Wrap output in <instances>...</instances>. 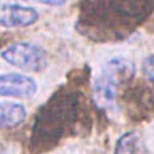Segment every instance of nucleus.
I'll list each match as a JSON object with an SVG mask.
<instances>
[{
	"instance_id": "obj_1",
	"label": "nucleus",
	"mask_w": 154,
	"mask_h": 154,
	"mask_svg": "<svg viewBox=\"0 0 154 154\" xmlns=\"http://www.w3.org/2000/svg\"><path fill=\"white\" fill-rule=\"evenodd\" d=\"M154 10V0H85L79 26L103 35H117L120 27L130 29L143 23Z\"/></svg>"
},
{
	"instance_id": "obj_2",
	"label": "nucleus",
	"mask_w": 154,
	"mask_h": 154,
	"mask_svg": "<svg viewBox=\"0 0 154 154\" xmlns=\"http://www.w3.org/2000/svg\"><path fill=\"white\" fill-rule=\"evenodd\" d=\"M79 117V103L67 91L58 93L42 106L37 112L32 130V146L37 151L50 149L72 128Z\"/></svg>"
},
{
	"instance_id": "obj_3",
	"label": "nucleus",
	"mask_w": 154,
	"mask_h": 154,
	"mask_svg": "<svg viewBox=\"0 0 154 154\" xmlns=\"http://www.w3.org/2000/svg\"><path fill=\"white\" fill-rule=\"evenodd\" d=\"M135 74L133 63L127 58L117 56L104 63L100 75L93 84V100L103 109L112 108L117 100L120 85L128 82Z\"/></svg>"
},
{
	"instance_id": "obj_4",
	"label": "nucleus",
	"mask_w": 154,
	"mask_h": 154,
	"mask_svg": "<svg viewBox=\"0 0 154 154\" xmlns=\"http://www.w3.org/2000/svg\"><path fill=\"white\" fill-rule=\"evenodd\" d=\"M0 56L24 72H42L48 64L47 51L32 42H14L3 48Z\"/></svg>"
},
{
	"instance_id": "obj_5",
	"label": "nucleus",
	"mask_w": 154,
	"mask_h": 154,
	"mask_svg": "<svg viewBox=\"0 0 154 154\" xmlns=\"http://www.w3.org/2000/svg\"><path fill=\"white\" fill-rule=\"evenodd\" d=\"M37 93V82L26 74L7 72L0 74V96L31 98Z\"/></svg>"
},
{
	"instance_id": "obj_6",
	"label": "nucleus",
	"mask_w": 154,
	"mask_h": 154,
	"mask_svg": "<svg viewBox=\"0 0 154 154\" xmlns=\"http://www.w3.org/2000/svg\"><path fill=\"white\" fill-rule=\"evenodd\" d=\"M38 19V11L31 7L18 3H0V26L3 27H27Z\"/></svg>"
},
{
	"instance_id": "obj_7",
	"label": "nucleus",
	"mask_w": 154,
	"mask_h": 154,
	"mask_svg": "<svg viewBox=\"0 0 154 154\" xmlns=\"http://www.w3.org/2000/svg\"><path fill=\"white\" fill-rule=\"evenodd\" d=\"M27 117V111L23 104L13 101H0V130L21 125Z\"/></svg>"
},
{
	"instance_id": "obj_8",
	"label": "nucleus",
	"mask_w": 154,
	"mask_h": 154,
	"mask_svg": "<svg viewBox=\"0 0 154 154\" xmlns=\"http://www.w3.org/2000/svg\"><path fill=\"white\" fill-rule=\"evenodd\" d=\"M114 154H146L143 138L137 132H128L119 138Z\"/></svg>"
},
{
	"instance_id": "obj_9",
	"label": "nucleus",
	"mask_w": 154,
	"mask_h": 154,
	"mask_svg": "<svg viewBox=\"0 0 154 154\" xmlns=\"http://www.w3.org/2000/svg\"><path fill=\"white\" fill-rule=\"evenodd\" d=\"M143 74L146 77V80L151 84V87L154 88V55H149L143 61Z\"/></svg>"
},
{
	"instance_id": "obj_10",
	"label": "nucleus",
	"mask_w": 154,
	"mask_h": 154,
	"mask_svg": "<svg viewBox=\"0 0 154 154\" xmlns=\"http://www.w3.org/2000/svg\"><path fill=\"white\" fill-rule=\"evenodd\" d=\"M43 5H48V7H60V5H64L67 0H37Z\"/></svg>"
},
{
	"instance_id": "obj_11",
	"label": "nucleus",
	"mask_w": 154,
	"mask_h": 154,
	"mask_svg": "<svg viewBox=\"0 0 154 154\" xmlns=\"http://www.w3.org/2000/svg\"><path fill=\"white\" fill-rule=\"evenodd\" d=\"M26 2H27V0H26Z\"/></svg>"
}]
</instances>
